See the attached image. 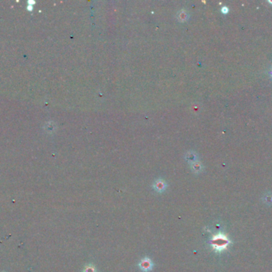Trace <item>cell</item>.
<instances>
[{
  "label": "cell",
  "instance_id": "1",
  "mask_svg": "<svg viewBox=\"0 0 272 272\" xmlns=\"http://www.w3.org/2000/svg\"><path fill=\"white\" fill-rule=\"evenodd\" d=\"M229 243V240L224 235H216L212 239V246L216 251H220L227 247Z\"/></svg>",
  "mask_w": 272,
  "mask_h": 272
},
{
  "label": "cell",
  "instance_id": "2",
  "mask_svg": "<svg viewBox=\"0 0 272 272\" xmlns=\"http://www.w3.org/2000/svg\"><path fill=\"white\" fill-rule=\"evenodd\" d=\"M138 267L140 268V270L143 272H148L151 271L153 268V263L149 258H144L140 261L138 263Z\"/></svg>",
  "mask_w": 272,
  "mask_h": 272
},
{
  "label": "cell",
  "instance_id": "3",
  "mask_svg": "<svg viewBox=\"0 0 272 272\" xmlns=\"http://www.w3.org/2000/svg\"><path fill=\"white\" fill-rule=\"evenodd\" d=\"M166 188V183L162 180H158L154 183V188L158 192H162Z\"/></svg>",
  "mask_w": 272,
  "mask_h": 272
},
{
  "label": "cell",
  "instance_id": "4",
  "mask_svg": "<svg viewBox=\"0 0 272 272\" xmlns=\"http://www.w3.org/2000/svg\"><path fill=\"white\" fill-rule=\"evenodd\" d=\"M191 168H192V170L195 173H198L200 172H201L202 170V165L200 162L198 161H195L193 163H191Z\"/></svg>",
  "mask_w": 272,
  "mask_h": 272
},
{
  "label": "cell",
  "instance_id": "5",
  "mask_svg": "<svg viewBox=\"0 0 272 272\" xmlns=\"http://www.w3.org/2000/svg\"><path fill=\"white\" fill-rule=\"evenodd\" d=\"M188 14H187L185 11H182L178 13V19L179 21L181 22H184V21H186L188 20Z\"/></svg>",
  "mask_w": 272,
  "mask_h": 272
},
{
  "label": "cell",
  "instance_id": "6",
  "mask_svg": "<svg viewBox=\"0 0 272 272\" xmlns=\"http://www.w3.org/2000/svg\"><path fill=\"white\" fill-rule=\"evenodd\" d=\"M186 159L189 162L193 163L196 161V159H197V155L196 153L193 152H189L186 153Z\"/></svg>",
  "mask_w": 272,
  "mask_h": 272
},
{
  "label": "cell",
  "instance_id": "7",
  "mask_svg": "<svg viewBox=\"0 0 272 272\" xmlns=\"http://www.w3.org/2000/svg\"><path fill=\"white\" fill-rule=\"evenodd\" d=\"M84 272H96V268L93 265H88L84 267Z\"/></svg>",
  "mask_w": 272,
  "mask_h": 272
},
{
  "label": "cell",
  "instance_id": "8",
  "mask_svg": "<svg viewBox=\"0 0 272 272\" xmlns=\"http://www.w3.org/2000/svg\"><path fill=\"white\" fill-rule=\"evenodd\" d=\"M222 11H223L224 13H227V11H228V9H227L226 7H224V8L222 9Z\"/></svg>",
  "mask_w": 272,
  "mask_h": 272
}]
</instances>
